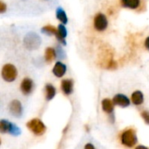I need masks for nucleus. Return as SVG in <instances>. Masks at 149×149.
I'll list each match as a JSON object with an SVG mask.
<instances>
[{"instance_id":"nucleus-27","label":"nucleus","mask_w":149,"mask_h":149,"mask_svg":"<svg viewBox=\"0 0 149 149\" xmlns=\"http://www.w3.org/2000/svg\"><path fill=\"white\" fill-rule=\"evenodd\" d=\"M22 1H25V0H22Z\"/></svg>"},{"instance_id":"nucleus-1","label":"nucleus","mask_w":149,"mask_h":149,"mask_svg":"<svg viewBox=\"0 0 149 149\" xmlns=\"http://www.w3.org/2000/svg\"><path fill=\"white\" fill-rule=\"evenodd\" d=\"M99 58H100V65L102 68L107 70H116L118 68V63L113 58V53L110 49L105 48Z\"/></svg>"},{"instance_id":"nucleus-4","label":"nucleus","mask_w":149,"mask_h":149,"mask_svg":"<svg viewBox=\"0 0 149 149\" xmlns=\"http://www.w3.org/2000/svg\"><path fill=\"white\" fill-rule=\"evenodd\" d=\"M26 127L36 136H41L46 131L45 125L44 124V122L41 120H39L38 118H35V119L29 120L26 123Z\"/></svg>"},{"instance_id":"nucleus-19","label":"nucleus","mask_w":149,"mask_h":149,"mask_svg":"<svg viewBox=\"0 0 149 149\" xmlns=\"http://www.w3.org/2000/svg\"><path fill=\"white\" fill-rule=\"evenodd\" d=\"M131 100H132V102H133L134 105H135V106H141L144 102V94H143V93L141 92V91H139V90L134 91L132 93Z\"/></svg>"},{"instance_id":"nucleus-26","label":"nucleus","mask_w":149,"mask_h":149,"mask_svg":"<svg viewBox=\"0 0 149 149\" xmlns=\"http://www.w3.org/2000/svg\"><path fill=\"white\" fill-rule=\"evenodd\" d=\"M0 145H1V139H0Z\"/></svg>"},{"instance_id":"nucleus-9","label":"nucleus","mask_w":149,"mask_h":149,"mask_svg":"<svg viewBox=\"0 0 149 149\" xmlns=\"http://www.w3.org/2000/svg\"><path fill=\"white\" fill-rule=\"evenodd\" d=\"M9 111L14 117H17V118L21 117L23 114V111H24L22 103L17 100H11L9 104Z\"/></svg>"},{"instance_id":"nucleus-24","label":"nucleus","mask_w":149,"mask_h":149,"mask_svg":"<svg viewBox=\"0 0 149 149\" xmlns=\"http://www.w3.org/2000/svg\"><path fill=\"white\" fill-rule=\"evenodd\" d=\"M144 45H145V47H146V49L149 51V36L146 38V40H145V42H144Z\"/></svg>"},{"instance_id":"nucleus-22","label":"nucleus","mask_w":149,"mask_h":149,"mask_svg":"<svg viewBox=\"0 0 149 149\" xmlns=\"http://www.w3.org/2000/svg\"><path fill=\"white\" fill-rule=\"evenodd\" d=\"M141 117L143 118L144 121L149 125V112L148 111H143L141 113Z\"/></svg>"},{"instance_id":"nucleus-16","label":"nucleus","mask_w":149,"mask_h":149,"mask_svg":"<svg viewBox=\"0 0 149 149\" xmlns=\"http://www.w3.org/2000/svg\"><path fill=\"white\" fill-rule=\"evenodd\" d=\"M56 93H57V91L53 85L48 83L45 86V97L47 101L53 100V98L56 95Z\"/></svg>"},{"instance_id":"nucleus-12","label":"nucleus","mask_w":149,"mask_h":149,"mask_svg":"<svg viewBox=\"0 0 149 149\" xmlns=\"http://www.w3.org/2000/svg\"><path fill=\"white\" fill-rule=\"evenodd\" d=\"M67 71V66L61 61H57L52 67V73L57 78H62L65 76Z\"/></svg>"},{"instance_id":"nucleus-8","label":"nucleus","mask_w":149,"mask_h":149,"mask_svg":"<svg viewBox=\"0 0 149 149\" xmlns=\"http://www.w3.org/2000/svg\"><path fill=\"white\" fill-rule=\"evenodd\" d=\"M34 81L29 78V77H25L22 79L21 83H20V91L21 93L25 95V96H28L30 94L32 93L33 90H34Z\"/></svg>"},{"instance_id":"nucleus-3","label":"nucleus","mask_w":149,"mask_h":149,"mask_svg":"<svg viewBox=\"0 0 149 149\" xmlns=\"http://www.w3.org/2000/svg\"><path fill=\"white\" fill-rule=\"evenodd\" d=\"M17 68L11 63H6L1 68V78L7 83L14 82L17 79Z\"/></svg>"},{"instance_id":"nucleus-13","label":"nucleus","mask_w":149,"mask_h":149,"mask_svg":"<svg viewBox=\"0 0 149 149\" xmlns=\"http://www.w3.org/2000/svg\"><path fill=\"white\" fill-rule=\"evenodd\" d=\"M73 86H74V83H73L72 79H63L61 81V84H60L62 93L66 96L71 95L73 92Z\"/></svg>"},{"instance_id":"nucleus-5","label":"nucleus","mask_w":149,"mask_h":149,"mask_svg":"<svg viewBox=\"0 0 149 149\" xmlns=\"http://www.w3.org/2000/svg\"><path fill=\"white\" fill-rule=\"evenodd\" d=\"M0 133L9 134L13 136H18L21 134V130L16 124L9 120H0Z\"/></svg>"},{"instance_id":"nucleus-6","label":"nucleus","mask_w":149,"mask_h":149,"mask_svg":"<svg viewBox=\"0 0 149 149\" xmlns=\"http://www.w3.org/2000/svg\"><path fill=\"white\" fill-rule=\"evenodd\" d=\"M41 45L40 37L34 32H29L24 38V45L28 50H36Z\"/></svg>"},{"instance_id":"nucleus-2","label":"nucleus","mask_w":149,"mask_h":149,"mask_svg":"<svg viewBox=\"0 0 149 149\" xmlns=\"http://www.w3.org/2000/svg\"><path fill=\"white\" fill-rule=\"evenodd\" d=\"M120 142L123 146L129 148L134 147L138 142L136 130L134 128H131V127L125 129L120 134Z\"/></svg>"},{"instance_id":"nucleus-14","label":"nucleus","mask_w":149,"mask_h":149,"mask_svg":"<svg viewBox=\"0 0 149 149\" xmlns=\"http://www.w3.org/2000/svg\"><path fill=\"white\" fill-rule=\"evenodd\" d=\"M120 5L123 8L135 10L141 5V0H120Z\"/></svg>"},{"instance_id":"nucleus-7","label":"nucleus","mask_w":149,"mask_h":149,"mask_svg":"<svg viewBox=\"0 0 149 149\" xmlns=\"http://www.w3.org/2000/svg\"><path fill=\"white\" fill-rule=\"evenodd\" d=\"M93 27L97 31L102 32L106 31L108 27V20L107 16L102 13L99 12L97 13L93 17Z\"/></svg>"},{"instance_id":"nucleus-15","label":"nucleus","mask_w":149,"mask_h":149,"mask_svg":"<svg viewBox=\"0 0 149 149\" xmlns=\"http://www.w3.org/2000/svg\"><path fill=\"white\" fill-rule=\"evenodd\" d=\"M58 54H57V51L55 48L53 47H47L45 48V60L46 63L50 64L52 61H54L57 58Z\"/></svg>"},{"instance_id":"nucleus-10","label":"nucleus","mask_w":149,"mask_h":149,"mask_svg":"<svg viewBox=\"0 0 149 149\" xmlns=\"http://www.w3.org/2000/svg\"><path fill=\"white\" fill-rule=\"evenodd\" d=\"M66 37H67V29L65 24H59L57 27V32L55 38L57 40L63 45H66Z\"/></svg>"},{"instance_id":"nucleus-21","label":"nucleus","mask_w":149,"mask_h":149,"mask_svg":"<svg viewBox=\"0 0 149 149\" xmlns=\"http://www.w3.org/2000/svg\"><path fill=\"white\" fill-rule=\"evenodd\" d=\"M6 10H7V4L3 0H0V14L5 13Z\"/></svg>"},{"instance_id":"nucleus-23","label":"nucleus","mask_w":149,"mask_h":149,"mask_svg":"<svg viewBox=\"0 0 149 149\" xmlns=\"http://www.w3.org/2000/svg\"><path fill=\"white\" fill-rule=\"evenodd\" d=\"M84 149H96L92 143H86L84 147Z\"/></svg>"},{"instance_id":"nucleus-18","label":"nucleus","mask_w":149,"mask_h":149,"mask_svg":"<svg viewBox=\"0 0 149 149\" xmlns=\"http://www.w3.org/2000/svg\"><path fill=\"white\" fill-rule=\"evenodd\" d=\"M55 15H56V18L60 22V24H66L68 23V17H67V14L65 12V10L62 8V7H58L56 9V12H55Z\"/></svg>"},{"instance_id":"nucleus-11","label":"nucleus","mask_w":149,"mask_h":149,"mask_svg":"<svg viewBox=\"0 0 149 149\" xmlns=\"http://www.w3.org/2000/svg\"><path fill=\"white\" fill-rule=\"evenodd\" d=\"M113 102L114 106H118L123 108H126L130 106V100L127 96L122 93H118L113 98Z\"/></svg>"},{"instance_id":"nucleus-17","label":"nucleus","mask_w":149,"mask_h":149,"mask_svg":"<svg viewBox=\"0 0 149 149\" xmlns=\"http://www.w3.org/2000/svg\"><path fill=\"white\" fill-rule=\"evenodd\" d=\"M101 107L103 111L107 114H113L114 111V104L110 99H104L101 102Z\"/></svg>"},{"instance_id":"nucleus-20","label":"nucleus","mask_w":149,"mask_h":149,"mask_svg":"<svg viewBox=\"0 0 149 149\" xmlns=\"http://www.w3.org/2000/svg\"><path fill=\"white\" fill-rule=\"evenodd\" d=\"M41 32L47 36H55L57 32V27L52 24H46L41 28Z\"/></svg>"},{"instance_id":"nucleus-25","label":"nucleus","mask_w":149,"mask_h":149,"mask_svg":"<svg viewBox=\"0 0 149 149\" xmlns=\"http://www.w3.org/2000/svg\"><path fill=\"white\" fill-rule=\"evenodd\" d=\"M135 149H149L148 148H147V147H145V146H142V145H139V146H137Z\"/></svg>"}]
</instances>
